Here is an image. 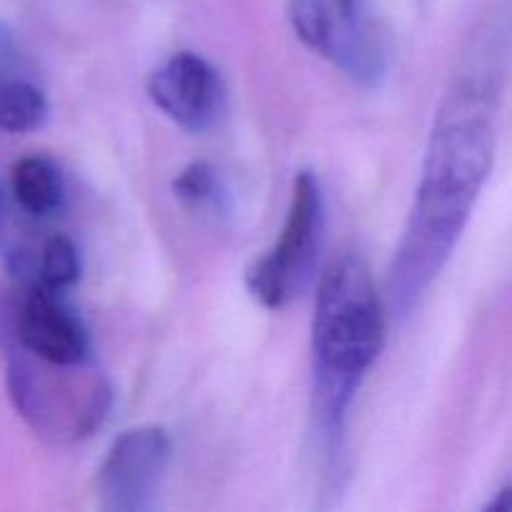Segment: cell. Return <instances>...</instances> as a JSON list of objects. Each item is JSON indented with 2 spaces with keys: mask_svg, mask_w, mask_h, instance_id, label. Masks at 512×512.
<instances>
[{
  "mask_svg": "<svg viewBox=\"0 0 512 512\" xmlns=\"http://www.w3.org/2000/svg\"><path fill=\"white\" fill-rule=\"evenodd\" d=\"M493 88L463 85L440 113L413 213L390 270V295L403 315L440 275L470 218L495 158Z\"/></svg>",
  "mask_w": 512,
  "mask_h": 512,
  "instance_id": "cell-1",
  "label": "cell"
},
{
  "mask_svg": "<svg viewBox=\"0 0 512 512\" xmlns=\"http://www.w3.org/2000/svg\"><path fill=\"white\" fill-rule=\"evenodd\" d=\"M383 340L385 318L368 265L355 255L333 260L320 278L313 318L315 395L328 433L338 430Z\"/></svg>",
  "mask_w": 512,
  "mask_h": 512,
  "instance_id": "cell-2",
  "label": "cell"
},
{
  "mask_svg": "<svg viewBox=\"0 0 512 512\" xmlns=\"http://www.w3.org/2000/svg\"><path fill=\"white\" fill-rule=\"evenodd\" d=\"M8 393L35 435L55 445L88 438L108 415L103 375L80 363H53L15 345L8 360Z\"/></svg>",
  "mask_w": 512,
  "mask_h": 512,
  "instance_id": "cell-3",
  "label": "cell"
},
{
  "mask_svg": "<svg viewBox=\"0 0 512 512\" xmlns=\"http://www.w3.org/2000/svg\"><path fill=\"white\" fill-rule=\"evenodd\" d=\"M323 230V198L313 173L303 170L293 183L288 220L265 258L248 270V288L265 308L280 310L310 283Z\"/></svg>",
  "mask_w": 512,
  "mask_h": 512,
  "instance_id": "cell-4",
  "label": "cell"
},
{
  "mask_svg": "<svg viewBox=\"0 0 512 512\" xmlns=\"http://www.w3.org/2000/svg\"><path fill=\"white\" fill-rule=\"evenodd\" d=\"M290 20L308 48L333 60L355 80L383 75V45L358 10V0H290Z\"/></svg>",
  "mask_w": 512,
  "mask_h": 512,
  "instance_id": "cell-5",
  "label": "cell"
},
{
  "mask_svg": "<svg viewBox=\"0 0 512 512\" xmlns=\"http://www.w3.org/2000/svg\"><path fill=\"white\" fill-rule=\"evenodd\" d=\"M168 433L158 425L125 430L98 470L100 505L110 512H143L153 505L170 463Z\"/></svg>",
  "mask_w": 512,
  "mask_h": 512,
  "instance_id": "cell-6",
  "label": "cell"
},
{
  "mask_svg": "<svg viewBox=\"0 0 512 512\" xmlns=\"http://www.w3.org/2000/svg\"><path fill=\"white\" fill-rule=\"evenodd\" d=\"M148 93L168 118L193 133L215 123L223 100L215 70L193 53H178L165 60L150 75Z\"/></svg>",
  "mask_w": 512,
  "mask_h": 512,
  "instance_id": "cell-7",
  "label": "cell"
},
{
  "mask_svg": "<svg viewBox=\"0 0 512 512\" xmlns=\"http://www.w3.org/2000/svg\"><path fill=\"white\" fill-rule=\"evenodd\" d=\"M20 348L53 363L88 360V335L73 310L58 298V290L35 285L23 298L15 318Z\"/></svg>",
  "mask_w": 512,
  "mask_h": 512,
  "instance_id": "cell-8",
  "label": "cell"
},
{
  "mask_svg": "<svg viewBox=\"0 0 512 512\" xmlns=\"http://www.w3.org/2000/svg\"><path fill=\"white\" fill-rule=\"evenodd\" d=\"M10 188L20 208L30 215H48L63 200V178L60 170L40 155H28L13 165Z\"/></svg>",
  "mask_w": 512,
  "mask_h": 512,
  "instance_id": "cell-9",
  "label": "cell"
},
{
  "mask_svg": "<svg viewBox=\"0 0 512 512\" xmlns=\"http://www.w3.org/2000/svg\"><path fill=\"white\" fill-rule=\"evenodd\" d=\"M48 115L43 90L28 80H8L0 85V130L3 133H30L40 128Z\"/></svg>",
  "mask_w": 512,
  "mask_h": 512,
  "instance_id": "cell-10",
  "label": "cell"
},
{
  "mask_svg": "<svg viewBox=\"0 0 512 512\" xmlns=\"http://www.w3.org/2000/svg\"><path fill=\"white\" fill-rule=\"evenodd\" d=\"M80 278L78 248L63 235H55L45 243L40 258V283L50 290H65Z\"/></svg>",
  "mask_w": 512,
  "mask_h": 512,
  "instance_id": "cell-11",
  "label": "cell"
},
{
  "mask_svg": "<svg viewBox=\"0 0 512 512\" xmlns=\"http://www.w3.org/2000/svg\"><path fill=\"white\" fill-rule=\"evenodd\" d=\"M215 190V170L208 163H193L175 180V193L188 203H203Z\"/></svg>",
  "mask_w": 512,
  "mask_h": 512,
  "instance_id": "cell-12",
  "label": "cell"
},
{
  "mask_svg": "<svg viewBox=\"0 0 512 512\" xmlns=\"http://www.w3.org/2000/svg\"><path fill=\"white\" fill-rule=\"evenodd\" d=\"M488 510L512 512V485H508V488H503L498 495H495V500L488 505Z\"/></svg>",
  "mask_w": 512,
  "mask_h": 512,
  "instance_id": "cell-13",
  "label": "cell"
}]
</instances>
